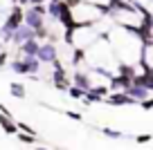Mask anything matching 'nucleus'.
Listing matches in <instances>:
<instances>
[{
    "instance_id": "1",
    "label": "nucleus",
    "mask_w": 153,
    "mask_h": 150,
    "mask_svg": "<svg viewBox=\"0 0 153 150\" xmlns=\"http://www.w3.org/2000/svg\"><path fill=\"white\" fill-rule=\"evenodd\" d=\"M108 92L110 90L106 88V85H92V88L83 94V101H86V103H104V99L108 96Z\"/></svg>"
},
{
    "instance_id": "2",
    "label": "nucleus",
    "mask_w": 153,
    "mask_h": 150,
    "mask_svg": "<svg viewBox=\"0 0 153 150\" xmlns=\"http://www.w3.org/2000/svg\"><path fill=\"white\" fill-rule=\"evenodd\" d=\"M104 103L115 105V108L120 105V108H122V105H135L137 101H135V99H131L126 92H108V96L104 99Z\"/></svg>"
},
{
    "instance_id": "3",
    "label": "nucleus",
    "mask_w": 153,
    "mask_h": 150,
    "mask_svg": "<svg viewBox=\"0 0 153 150\" xmlns=\"http://www.w3.org/2000/svg\"><path fill=\"white\" fill-rule=\"evenodd\" d=\"M20 23H23V11H20V7H14L11 16L7 18V23H5V34H7V38H9L11 34L20 27Z\"/></svg>"
},
{
    "instance_id": "4",
    "label": "nucleus",
    "mask_w": 153,
    "mask_h": 150,
    "mask_svg": "<svg viewBox=\"0 0 153 150\" xmlns=\"http://www.w3.org/2000/svg\"><path fill=\"white\" fill-rule=\"evenodd\" d=\"M52 79H54V88H56V90H61V92H65V90H68V88L72 85L70 81H68V76H65V70H63V67L54 70Z\"/></svg>"
},
{
    "instance_id": "5",
    "label": "nucleus",
    "mask_w": 153,
    "mask_h": 150,
    "mask_svg": "<svg viewBox=\"0 0 153 150\" xmlns=\"http://www.w3.org/2000/svg\"><path fill=\"white\" fill-rule=\"evenodd\" d=\"M36 56H38V61H43V63H54L56 61V49L52 45H41Z\"/></svg>"
},
{
    "instance_id": "6",
    "label": "nucleus",
    "mask_w": 153,
    "mask_h": 150,
    "mask_svg": "<svg viewBox=\"0 0 153 150\" xmlns=\"http://www.w3.org/2000/svg\"><path fill=\"white\" fill-rule=\"evenodd\" d=\"M72 85H74V88H79V90H83V92H88V90L92 88L90 81H88V76L83 74V72H76V74L72 76Z\"/></svg>"
},
{
    "instance_id": "7",
    "label": "nucleus",
    "mask_w": 153,
    "mask_h": 150,
    "mask_svg": "<svg viewBox=\"0 0 153 150\" xmlns=\"http://www.w3.org/2000/svg\"><path fill=\"white\" fill-rule=\"evenodd\" d=\"M0 128H2L5 135H16V132H18L16 121H14V119H9V117H5V114H0Z\"/></svg>"
},
{
    "instance_id": "8",
    "label": "nucleus",
    "mask_w": 153,
    "mask_h": 150,
    "mask_svg": "<svg viewBox=\"0 0 153 150\" xmlns=\"http://www.w3.org/2000/svg\"><path fill=\"white\" fill-rule=\"evenodd\" d=\"M126 94H128L131 99H135V101L140 103V101H142V99H146V96H149L151 92H146L144 88H137V85H131V88L126 90Z\"/></svg>"
},
{
    "instance_id": "9",
    "label": "nucleus",
    "mask_w": 153,
    "mask_h": 150,
    "mask_svg": "<svg viewBox=\"0 0 153 150\" xmlns=\"http://www.w3.org/2000/svg\"><path fill=\"white\" fill-rule=\"evenodd\" d=\"M23 61H25V65H27V74H34V76H36L38 70H41V61H38V58H34V56H25Z\"/></svg>"
},
{
    "instance_id": "10",
    "label": "nucleus",
    "mask_w": 153,
    "mask_h": 150,
    "mask_svg": "<svg viewBox=\"0 0 153 150\" xmlns=\"http://www.w3.org/2000/svg\"><path fill=\"white\" fill-rule=\"evenodd\" d=\"M9 92H11V96H16V99H25V96H27V90H25L23 83H11Z\"/></svg>"
},
{
    "instance_id": "11",
    "label": "nucleus",
    "mask_w": 153,
    "mask_h": 150,
    "mask_svg": "<svg viewBox=\"0 0 153 150\" xmlns=\"http://www.w3.org/2000/svg\"><path fill=\"white\" fill-rule=\"evenodd\" d=\"M101 135L104 137H108V139H124V132H120V130H115V128H106V126H101Z\"/></svg>"
},
{
    "instance_id": "12",
    "label": "nucleus",
    "mask_w": 153,
    "mask_h": 150,
    "mask_svg": "<svg viewBox=\"0 0 153 150\" xmlns=\"http://www.w3.org/2000/svg\"><path fill=\"white\" fill-rule=\"evenodd\" d=\"M23 54H27V56H36V52H38V45H36V40H27V43H23Z\"/></svg>"
},
{
    "instance_id": "13",
    "label": "nucleus",
    "mask_w": 153,
    "mask_h": 150,
    "mask_svg": "<svg viewBox=\"0 0 153 150\" xmlns=\"http://www.w3.org/2000/svg\"><path fill=\"white\" fill-rule=\"evenodd\" d=\"M9 67H11V72H16V74H27V65H25V61H11Z\"/></svg>"
},
{
    "instance_id": "14",
    "label": "nucleus",
    "mask_w": 153,
    "mask_h": 150,
    "mask_svg": "<svg viewBox=\"0 0 153 150\" xmlns=\"http://www.w3.org/2000/svg\"><path fill=\"white\" fill-rule=\"evenodd\" d=\"M20 143H27V146H36V137L34 135H25V132H16Z\"/></svg>"
},
{
    "instance_id": "15",
    "label": "nucleus",
    "mask_w": 153,
    "mask_h": 150,
    "mask_svg": "<svg viewBox=\"0 0 153 150\" xmlns=\"http://www.w3.org/2000/svg\"><path fill=\"white\" fill-rule=\"evenodd\" d=\"M65 92H68V94H70V96H72V99H76V101H83V94H86V92H83V90H79V88H74V85H70V88H68V90H65Z\"/></svg>"
},
{
    "instance_id": "16",
    "label": "nucleus",
    "mask_w": 153,
    "mask_h": 150,
    "mask_svg": "<svg viewBox=\"0 0 153 150\" xmlns=\"http://www.w3.org/2000/svg\"><path fill=\"white\" fill-rule=\"evenodd\" d=\"M16 128H18V132H25V135H34V137H36V130H34L32 126H27V123H23V121H16Z\"/></svg>"
},
{
    "instance_id": "17",
    "label": "nucleus",
    "mask_w": 153,
    "mask_h": 150,
    "mask_svg": "<svg viewBox=\"0 0 153 150\" xmlns=\"http://www.w3.org/2000/svg\"><path fill=\"white\" fill-rule=\"evenodd\" d=\"M133 139H135V143H140V146H142V143H149V141L153 139V132H144V135H135Z\"/></svg>"
},
{
    "instance_id": "18",
    "label": "nucleus",
    "mask_w": 153,
    "mask_h": 150,
    "mask_svg": "<svg viewBox=\"0 0 153 150\" xmlns=\"http://www.w3.org/2000/svg\"><path fill=\"white\" fill-rule=\"evenodd\" d=\"M120 74H122V76H128V79H133L137 72H135L131 65H120Z\"/></svg>"
},
{
    "instance_id": "19",
    "label": "nucleus",
    "mask_w": 153,
    "mask_h": 150,
    "mask_svg": "<svg viewBox=\"0 0 153 150\" xmlns=\"http://www.w3.org/2000/svg\"><path fill=\"white\" fill-rule=\"evenodd\" d=\"M140 108L144 110V112H149V110H153V96H146L140 101Z\"/></svg>"
},
{
    "instance_id": "20",
    "label": "nucleus",
    "mask_w": 153,
    "mask_h": 150,
    "mask_svg": "<svg viewBox=\"0 0 153 150\" xmlns=\"http://www.w3.org/2000/svg\"><path fill=\"white\" fill-rule=\"evenodd\" d=\"M65 117H68V119H72V121H83V114L74 112V110H65Z\"/></svg>"
},
{
    "instance_id": "21",
    "label": "nucleus",
    "mask_w": 153,
    "mask_h": 150,
    "mask_svg": "<svg viewBox=\"0 0 153 150\" xmlns=\"http://www.w3.org/2000/svg\"><path fill=\"white\" fill-rule=\"evenodd\" d=\"M110 5L115 7V9H126V11H131V7H128V2H124V0H113Z\"/></svg>"
},
{
    "instance_id": "22",
    "label": "nucleus",
    "mask_w": 153,
    "mask_h": 150,
    "mask_svg": "<svg viewBox=\"0 0 153 150\" xmlns=\"http://www.w3.org/2000/svg\"><path fill=\"white\" fill-rule=\"evenodd\" d=\"M0 114H5V117H9V119H14V114H11V110L7 108V105H2L0 103Z\"/></svg>"
},
{
    "instance_id": "23",
    "label": "nucleus",
    "mask_w": 153,
    "mask_h": 150,
    "mask_svg": "<svg viewBox=\"0 0 153 150\" xmlns=\"http://www.w3.org/2000/svg\"><path fill=\"white\" fill-rule=\"evenodd\" d=\"M81 58H83V52H81V49H76V52H74V61H72V63H74V65H79V63H81Z\"/></svg>"
},
{
    "instance_id": "24",
    "label": "nucleus",
    "mask_w": 153,
    "mask_h": 150,
    "mask_svg": "<svg viewBox=\"0 0 153 150\" xmlns=\"http://www.w3.org/2000/svg\"><path fill=\"white\" fill-rule=\"evenodd\" d=\"M7 65V54H0V67Z\"/></svg>"
},
{
    "instance_id": "25",
    "label": "nucleus",
    "mask_w": 153,
    "mask_h": 150,
    "mask_svg": "<svg viewBox=\"0 0 153 150\" xmlns=\"http://www.w3.org/2000/svg\"><path fill=\"white\" fill-rule=\"evenodd\" d=\"M34 150H48V148H43V146H34Z\"/></svg>"
},
{
    "instance_id": "26",
    "label": "nucleus",
    "mask_w": 153,
    "mask_h": 150,
    "mask_svg": "<svg viewBox=\"0 0 153 150\" xmlns=\"http://www.w3.org/2000/svg\"><path fill=\"white\" fill-rule=\"evenodd\" d=\"M32 2H34V5H41V2H43V0H32Z\"/></svg>"
},
{
    "instance_id": "27",
    "label": "nucleus",
    "mask_w": 153,
    "mask_h": 150,
    "mask_svg": "<svg viewBox=\"0 0 153 150\" xmlns=\"http://www.w3.org/2000/svg\"><path fill=\"white\" fill-rule=\"evenodd\" d=\"M151 70H153V67H151Z\"/></svg>"
}]
</instances>
